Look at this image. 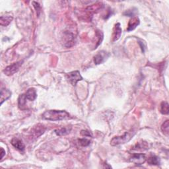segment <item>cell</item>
<instances>
[{"label": "cell", "instance_id": "cell-1", "mask_svg": "<svg viewBox=\"0 0 169 169\" xmlns=\"http://www.w3.org/2000/svg\"><path fill=\"white\" fill-rule=\"evenodd\" d=\"M42 119L50 121H60L66 120L70 118V114L65 111L50 110L45 111L42 116Z\"/></svg>", "mask_w": 169, "mask_h": 169}, {"label": "cell", "instance_id": "cell-2", "mask_svg": "<svg viewBox=\"0 0 169 169\" xmlns=\"http://www.w3.org/2000/svg\"><path fill=\"white\" fill-rule=\"evenodd\" d=\"M135 133V132L134 130H131L130 131L125 132L122 135L114 137L111 141V145L112 146H116L128 142L132 138V137L134 135Z\"/></svg>", "mask_w": 169, "mask_h": 169}, {"label": "cell", "instance_id": "cell-3", "mask_svg": "<svg viewBox=\"0 0 169 169\" xmlns=\"http://www.w3.org/2000/svg\"><path fill=\"white\" fill-rule=\"evenodd\" d=\"M23 61H19L12 63V64L8 66L3 70V73L7 76H11L15 74L19 70L20 67L22 66Z\"/></svg>", "mask_w": 169, "mask_h": 169}, {"label": "cell", "instance_id": "cell-4", "mask_svg": "<svg viewBox=\"0 0 169 169\" xmlns=\"http://www.w3.org/2000/svg\"><path fill=\"white\" fill-rule=\"evenodd\" d=\"M66 79L71 85L75 86L77 82L83 80V77L79 71H74L66 74Z\"/></svg>", "mask_w": 169, "mask_h": 169}, {"label": "cell", "instance_id": "cell-5", "mask_svg": "<svg viewBox=\"0 0 169 169\" xmlns=\"http://www.w3.org/2000/svg\"><path fill=\"white\" fill-rule=\"evenodd\" d=\"M111 56V54L105 51H100L95 55L94 62L96 65H99L104 63Z\"/></svg>", "mask_w": 169, "mask_h": 169}, {"label": "cell", "instance_id": "cell-6", "mask_svg": "<svg viewBox=\"0 0 169 169\" xmlns=\"http://www.w3.org/2000/svg\"><path fill=\"white\" fill-rule=\"evenodd\" d=\"M146 160H147V158L143 153H134L132 154L130 159V162L135 164H138V165L143 164L146 161Z\"/></svg>", "mask_w": 169, "mask_h": 169}, {"label": "cell", "instance_id": "cell-7", "mask_svg": "<svg viewBox=\"0 0 169 169\" xmlns=\"http://www.w3.org/2000/svg\"><path fill=\"white\" fill-rule=\"evenodd\" d=\"M122 33V30L121 28L120 23L118 22V23H116L115 25V26H114V29H113V33H112V42H115L118 40H119V38L121 36Z\"/></svg>", "mask_w": 169, "mask_h": 169}, {"label": "cell", "instance_id": "cell-8", "mask_svg": "<svg viewBox=\"0 0 169 169\" xmlns=\"http://www.w3.org/2000/svg\"><path fill=\"white\" fill-rule=\"evenodd\" d=\"M139 23H140V21L138 17H132L131 19L129 21L128 25H127V31L130 32V31L134 30V29H136V27L139 25Z\"/></svg>", "mask_w": 169, "mask_h": 169}, {"label": "cell", "instance_id": "cell-9", "mask_svg": "<svg viewBox=\"0 0 169 169\" xmlns=\"http://www.w3.org/2000/svg\"><path fill=\"white\" fill-rule=\"evenodd\" d=\"M63 39L65 41V46L66 47H71L74 45V35L69 32H66L63 35Z\"/></svg>", "mask_w": 169, "mask_h": 169}, {"label": "cell", "instance_id": "cell-10", "mask_svg": "<svg viewBox=\"0 0 169 169\" xmlns=\"http://www.w3.org/2000/svg\"><path fill=\"white\" fill-rule=\"evenodd\" d=\"M11 145L17 149L21 151H24L25 149V145L23 142L18 138H13L11 140Z\"/></svg>", "mask_w": 169, "mask_h": 169}, {"label": "cell", "instance_id": "cell-11", "mask_svg": "<svg viewBox=\"0 0 169 169\" xmlns=\"http://www.w3.org/2000/svg\"><path fill=\"white\" fill-rule=\"evenodd\" d=\"M26 97L27 100L29 101H34V100L37 97V93H36V91L34 88H30L26 91L25 93Z\"/></svg>", "mask_w": 169, "mask_h": 169}, {"label": "cell", "instance_id": "cell-12", "mask_svg": "<svg viewBox=\"0 0 169 169\" xmlns=\"http://www.w3.org/2000/svg\"><path fill=\"white\" fill-rule=\"evenodd\" d=\"M11 96V92L6 88H2L1 90V98H0V100H1V105L7 100L8 99H10Z\"/></svg>", "mask_w": 169, "mask_h": 169}, {"label": "cell", "instance_id": "cell-13", "mask_svg": "<svg viewBox=\"0 0 169 169\" xmlns=\"http://www.w3.org/2000/svg\"><path fill=\"white\" fill-rule=\"evenodd\" d=\"M71 131V126H66V127H62L60 129H57L55 130V133L57 135L62 136V135H66L69 134L70 131Z\"/></svg>", "mask_w": 169, "mask_h": 169}, {"label": "cell", "instance_id": "cell-14", "mask_svg": "<svg viewBox=\"0 0 169 169\" xmlns=\"http://www.w3.org/2000/svg\"><path fill=\"white\" fill-rule=\"evenodd\" d=\"M26 97L25 94H22L21 95L19 99H18V106H19V108L21 110H22V111H24V110H26Z\"/></svg>", "mask_w": 169, "mask_h": 169}, {"label": "cell", "instance_id": "cell-15", "mask_svg": "<svg viewBox=\"0 0 169 169\" xmlns=\"http://www.w3.org/2000/svg\"><path fill=\"white\" fill-rule=\"evenodd\" d=\"M45 131V127L44 126L41 125V124H38L36 126H35L33 131H32V134H33L36 138L41 135L42 134H44V132Z\"/></svg>", "mask_w": 169, "mask_h": 169}, {"label": "cell", "instance_id": "cell-16", "mask_svg": "<svg viewBox=\"0 0 169 169\" xmlns=\"http://www.w3.org/2000/svg\"><path fill=\"white\" fill-rule=\"evenodd\" d=\"M13 20V17L10 15L1 16L0 17V25L3 26H7L11 23Z\"/></svg>", "mask_w": 169, "mask_h": 169}, {"label": "cell", "instance_id": "cell-17", "mask_svg": "<svg viewBox=\"0 0 169 169\" xmlns=\"http://www.w3.org/2000/svg\"><path fill=\"white\" fill-rule=\"evenodd\" d=\"M147 163L150 165H159L161 164V159L156 155H151L149 157Z\"/></svg>", "mask_w": 169, "mask_h": 169}, {"label": "cell", "instance_id": "cell-18", "mask_svg": "<svg viewBox=\"0 0 169 169\" xmlns=\"http://www.w3.org/2000/svg\"><path fill=\"white\" fill-rule=\"evenodd\" d=\"M160 112L163 115H168L169 112V106L167 102L163 101L161 104V107H160Z\"/></svg>", "mask_w": 169, "mask_h": 169}, {"label": "cell", "instance_id": "cell-19", "mask_svg": "<svg viewBox=\"0 0 169 169\" xmlns=\"http://www.w3.org/2000/svg\"><path fill=\"white\" fill-rule=\"evenodd\" d=\"M137 13H138V9L135 7H133L131 9H130V10H128L126 11L124 13V15L127 16V17H135Z\"/></svg>", "mask_w": 169, "mask_h": 169}, {"label": "cell", "instance_id": "cell-20", "mask_svg": "<svg viewBox=\"0 0 169 169\" xmlns=\"http://www.w3.org/2000/svg\"><path fill=\"white\" fill-rule=\"evenodd\" d=\"M161 130L163 134L166 135H168L169 134V120H166L161 126Z\"/></svg>", "mask_w": 169, "mask_h": 169}, {"label": "cell", "instance_id": "cell-21", "mask_svg": "<svg viewBox=\"0 0 169 169\" xmlns=\"http://www.w3.org/2000/svg\"><path fill=\"white\" fill-rule=\"evenodd\" d=\"M147 147L148 145L146 142H139L135 146L134 149H147Z\"/></svg>", "mask_w": 169, "mask_h": 169}, {"label": "cell", "instance_id": "cell-22", "mask_svg": "<svg viewBox=\"0 0 169 169\" xmlns=\"http://www.w3.org/2000/svg\"><path fill=\"white\" fill-rule=\"evenodd\" d=\"M78 142L81 146H83V147H87V146H88L91 143L90 140L88 139H87V138L79 139H78Z\"/></svg>", "mask_w": 169, "mask_h": 169}, {"label": "cell", "instance_id": "cell-23", "mask_svg": "<svg viewBox=\"0 0 169 169\" xmlns=\"http://www.w3.org/2000/svg\"><path fill=\"white\" fill-rule=\"evenodd\" d=\"M32 3H33V6L34 7L35 10L36 11V14H37V16H39L40 13L41 12V7H40V4L36 2H32Z\"/></svg>", "mask_w": 169, "mask_h": 169}, {"label": "cell", "instance_id": "cell-24", "mask_svg": "<svg viewBox=\"0 0 169 169\" xmlns=\"http://www.w3.org/2000/svg\"><path fill=\"white\" fill-rule=\"evenodd\" d=\"M81 135L82 136L89 137V138H91V137H92V134H91L89 131H87V130H82L81 131Z\"/></svg>", "mask_w": 169, "mask_h": 169}, {"label": "cell", "instance_id": "cell-25", "mask_svg": "<svg viewBox=\"0 0 169 169\" xmlns=\"http://www.w3.org/2000/svg\"><path fill=\"white\" fill-rule=\"evenodd\" d=\"M139 44L140 45V46H141V51H142V52H145V45L143 44V43L142 42H139Z\"/></svg>", "mask_w": 169, "mask_h": 169}, {"label": "cell", "instance_id": "cell-26", "mask_svg": "<svg viewBox=\"0 0 169 169\" xmlns=\"http://www.w3.org/2000/svg\"><path fill=\"white\" fill-rule=\"evenodd\" d=\"M1 154H2V156H1V160L4 157V155H5L6 154V151H5V150H4L2 147H1Z\"/></svg>", "mask_w": 169, "mask_h": 169}]
</instances>
